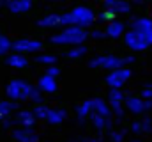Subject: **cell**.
<instances>
[{
	"mask_svg": "<svg viewBox=\"0 0 152 142\" xmlns=\"http://www.w3.org/2000/svg\"><path fill=\"white\" fill-rule=\"evenodd\" d=\"M96 14L90 7L87 5H78L75 9H71L66 14H60V25L66 27H80V29H87L94 23Z\"/></svg>",
	"mask_w": 152,
	"mask_h": 142,
	"instance_id": "6da1fadb",
	"label": "cell"
},
{
	"mask_svg": "<svg viewBox=\"0 0 152 142\" xmlns=\"http://www.w3.org/2000/svg\"><path fill=\"white\" fill-rule=\"evenodd\" d=\"M88 37V32L80 27H66L62 32L53 34L50 41L53 44H71V46H81Z\"/></svg>",
	"mask_w": 152,
	"mask_h": 142,
	"instance_id": "7a4b0ae2",
	"label": "cell"
},
{
	"mask_svg": "<svg viewBox=\"0 0 152 142\" xmlns=\"http://www.w3.org/2000/svg\"><path fill=\"white\" fill-rule=\"evenodd\" d=\"M134 62V57H115V55H99L94 57L88 66L90 68H103V70H120V68H127V64Z\"/></svg>",
	"mask_w": 152,
	"mask_h": 142,
	"instance_id": "3957f363",
	"label": "cell"
},
{
	"mask_svg": "<svg viewBox=\"0 0 152 142\" xmlns=\"http://www.w3.org/2000/svg\"><path fill=\"white\" fill-rule=\"evenodd\" d=\"M32 87H34V85H30L27 80L14 78V80H11L9 85L5 87V94H7L11 100H14V101H23V100H28Z\"/></svg>",
	"mask_w": 152,
	"mask_h": 142,
	"instance_id": "277c9868",
	"label": "cell"
},
{
	"mask_svg": "<svg viewBox=\"0 0 152 142\" xmlns=\"http://www.w3.org/2000/svg\"><path fill=\"white\" fill-rule=\"evenodd\" d=\"M124 39H126V44L131 50L140 52V50H145L152 44V32H138V30L131 29V30L126 32Z\"/></svg>",
	"mask_w": 152,
	"mask_h": 142,
	"instance_id": "5b68a950",
	"label": "cell"
},
{
	"mask_svg": "<svg viewBox=\"0 0 152 142\" xmlns=\"http://www.w3.org/2000/svg\"><path fill=\"white\" fill-rule=\"evenodd\" d=\"M42 48V43L37 39H16L11 41V50H14V53H28V52H39Z\"/></svg>",
	"mask_w": 152,
	"mask_h": 142,
	"instance_id": "8992f818",
	"label": "cell"
},
{
	"mask_svg": "<svg viewBox=\"0 0 152 142\" xmlns=\"http://www.w3.org/2000/svg\"><path fill=\"white\" fill-rule=\"evenodd\" d=\"M131 75H133V71L129 68H120V70L110 71L106 75V84L110 85V89H120L124 85V82L131 78Z\"/></svg>",
	"mask_w": 152,
	"mask_h": 142,
	"instance_id": "52a82bcc",
	"label": "cell"
},
{
	"mask_svg": "<svg viewBox=\"0 0 152 142\" xmlns=\"http://www.w3.org/2000/svg\"><path fill=\"white\" fill-rule=\"evenodd\" d=\"M127 110H131L133 114H143L147 110L152 108V100H142V98H136V96H127L124 98Z\"/></svg>",
	"mask_w": 152,
	"mask_h": 142,
	"instance_id": "ba28073f",
	"label": "cell"
},
{
	"mask_svg": "<svg viewBox=\"0 0 152 142\" xmlns=\"http://www.w3.org/2000/svg\"><path fill=\"white\" fill-rule=\"evenodd\" d=\"M88 106H90V114H94V115H99L103 119H110L112 117V110H110L108 103L104 100H101V98L88 100Z\"/></svg>",
	"mask_w": 152,
	"mask_h": 142,
	"instance_id": "9c48e42d",
	"label": "cell"
},
{
	"mask_svg": "<svg viewBox=\"0 0 152 142\" xmlns=\"http://www.w3.org/2000/svg\"><path fill=\"white\" fill-rule=\"evenodd\" d=\"M122 101H124V94L120 92V89H110V92H108V106H110L112 114L118 115V119L122 117Z\"/></svg>",
	"mask_w": 152,
	"mask_h": 142,
	"instance_id": "30bf717a",
	"label": "cell"
},
{
	"mask_svg": "<svg viewBox=\"0 0 152 142\" xmlns=\"http://www.w3.org/2000/svg\"><path fill=\"white\" fill-rule=\"evenodd\" d=\"M12 137L18 142H39V135L32 128H16L12 132Z\"/></svg>",
	"mask_w": 152,
	"mask_h": 142,
	"instance_id": "8fae6325",
	"label": "cell"
},
{
	"mask_svg": "<svg viewBox=\"0 0 152 142\" xmlns=\"http://www.w3.org/2000/svg\"><path fill=\"white\" fill-rule=\"evenodd\" d=\"M5 7H7L12 14H23V13L30 11L32 2H30V0H9V2H5Z\"/></svg>",
	"mask_w": 152,
	"mask_h": 142,
	"instance_id": "7c38bea8",
	"label": "cell"
},
{
	"mask_svg": "<svg viewBox=\"0 0 152 142\" xmlns=\"http://www.w3.org/2000/svg\"><path fill=\"white\" fill-rule=\"evenodd\" d=\"M104 9L113 11L115 14H127L131 11V4H127L124 0H106L104 2Z\"/></svg>",
	"mask_w": 152,
	"mask_h": 142,
	"instance_id": "4fadbf2b",
	"label": "cell"
},
{
	"mask_svg": "<svg viewBox=\"0 0 152 142\" xmlns=\"http://www.w3.org/2000/svg\"><path fill=\"white\" fill-rule=\"evenodd\" d=\"M16 123L21 128H32L34 123H36V117H34L32 110H21V112L16 114Z\"/></svg>",
	"mask_w": 152,
	"mask_h": 142,
	"instance_id": "5bb4252c",
	"label": "cell"
},
{
	"mask_svg": "<svg viewBox=\"0 0 152 142\" xmlns=\"http://www.w3.org/2000/svg\"><path fill=\"white\" fill-rule=\"evenodd\" d=\"M37 89L41 92H48V94H50V92H55V91H57V82H55V78L42 75L37 80Z\"/></svg>",
	"mask_w": 152,
	"mask_h": 142,
	"instance_id": "9a60e30c",
	"label": "cell"
},
{
	"mask_svg": "<svg viewBox=\"0 0 152 142\" xmlns=\"http://www.w3.org/2000/svg\"><path fill=\"white\" fill-rule=\"evenodd\" d=\"M67 117V112L64 108H48V114H46V121L50 124H58L62 121H66Z\"/></svg>",
	"mask_w": 152,
	"mask_h": 142,
	"instance_id": "2e32d148",
	"label": "cell"
},
{
	"mask_svg": "<svg viewBox=\"0 0 152 142\" xmlns=\"http://www.w3.org/2000/svg\"><path fill=\"white\" fill-rule=\"evenodd\" d=\"M131 29L133 30H138V32H152V20L147 18V16L136 18V20H133Z\"/></svg>",
	"mask_w": 152,
	"mask_h": 142,
	"instance_id": "e0dca14e",
	"label": "cell"
},
{
	"mask_svg": "<svg viewBox=\"0 0 152 142\" xmlns=\"http://www.w3.org/2000/svg\"><path fill=\"white\" fill-rule=\"evenodd\" d=\"M124 29L126 25L118 20H113L110 23H106V29H104V36H110V37H118V36L124 34Z\"/></svg>",
	"mask_w": 152,
	"mask_h": 142,
	"instance_id": "ac0fdd59",
	"label": "cell"
},
{
	"mask_svg": "<svg viewBox=\"0 0 152 142\" xmlns=\"http://www.w3.org/2000/svg\"><path fill=\"white\" fill-rule=\"evenodd\" d=\"M39 25H41V27H46V29L58 27V25H60V14H57V13L46 14L44 18H41V20H39Z\"/></svg>",
	"mask_w": 152,
	"mask_h": 142,
	"instance_id": "d6986e66",
	"label": "cell"
},
{
	"mask_svg": "<svg viewBox=\"0 0 152 142\" xmlns=\"http://www.w3.org/2000/svg\"><path fill=\"white\" fill-rule=\"evenodd\" d=\"M5 62H7V66H11V68H25V66L28 64L27 57H23V55H20V53H11V55H7Z\"/></svg>",
	"mask_w": 152,
	"mask_h": 142,
	"instance_id": "ffe728a7",
	"label": "cell"
},
{
	"mask_svg": "<svg viewBox=\"0 0 152 142\" xmlns=\"http://www.w3.org/2000/svg\"><path fill=\"white\" fill-rule=\"evenodd\" d=\"M16 108V103L14 101H7V100H2L0 101V124L2 121H5L7 115H11V112Z\"/></svg>",
	"mask_w": 152,
	"mask_h": 142,
	"instance_id": "44dd1931",
	"label": "cell"
},
{
	"mask_svg": "<svg viewBox=\"0 0 152 142\" xmlns=\"http://www.w3.org/2000/svg\"><path fill=\"white\" fill-rule=\"evenodd\" d=\"M88 117H90L92 124H94L97 130H103V128H112V121H110V119H103V117L94 115V114H88Z\"/></svg>",
	"mask_w": 152,
	"mask_h": 142,
	"instance_id": "7402d4cb",
	"label": "cell"
},
{
	"mask_svg": "<svg viewBox=\"0 0 152 142\" xmlns=\"http://www.w3.org/2000/svg\"><path fill=\"white\" fill-rule=\"evenodd\" d=\"M96 20H97V21H103V23H110V21L117 20V14H115L113 11H110V9H103V11L96 16Z\"/></svg>",
	"mask_w": 152,
	"mask_h": 142,
	"instance_id": "603a6c76",
	"label": "cell"
},
{
	"mask_svg": "<svg viewBox=\"0 0 152 142\" xmlns=\"http://www.w3.org/2000/svg\"><path fill=\"white\" fill-rule=\"evenodd\" d=\"M85 53H87V46L81 44V46H73V48L66 53V57H69V59H80V57H83Z\"/></svg>",
	"mask_w": 152,
	"mask_h": 142,
	"instance_id": "cb8c5ba5",
	"label": "cell"
},
{
	"mask_svg": "<svg viewBox=\"0 0 152 142\" xmlns=\"http://www.w3.org/2000/svg\"><path fill=\"white\" fill-rule=\"evenodd\" d=\"M76 114H78V117H80V121H83L88 114H90V106H88V100H85L81 105L76 106Z\"/></svg>",
	"mask_w": 152,
	"mask_h": 142,
	"instance_id": "d4e9b609",
	"label": "cell"
},
{
	"mask_svg": "<svg viewBox=\"0 0 152 142\" xmlns=\"http://www.w3.org/2000/svg\"><path fill=\"white\" fill-rule=\"evenodd\" d=\"M36 62H39V64H46V66H53V64L57 62V57H55V55L42 53V55H37V57H36Z\"/></svg>",
	"mask_w": 152,
	"mask_h": 142,
	"instance_id": "484cf974",
	"label": "cell"
},
{
	"mask_svg": "<svg viewBox=\"0 0 152 142\" xmlns=\"http://www.w3.org/2000/svg\"><path fill=\"white\" fill-rule=\"evenodd\" d=\"M28 100H30V101H34V103H37V105H41V103H42V92L39 91L37 87H32Z\"/></svg>",
	"mask_w": 152,
	"mask_h": 142,
	"instance_id": "4316f807",
	"label": "cell"
},
{
	"mask_svg": "<svg viewBox=\"0 0 152 142\" xmlns=\"http://www.w3.org/2000/svg\"><path fill=\"white\" fill-rule=\"evenodd\" d=\"M32 114H34V117L36 119H46V114H48V106L44 105H37L34 110H32Z\"/></svg>",
	"mask_w": 152,
	"mask_h": 142,
	"instance_id": "83f0119b",
	"label": "cell"
},
{
	"mask_svg": "<svg viewBox=\"0 0 152 142\" xmlns=\"http://www.w3.org/2000/svg\"><path fill=\"white\" fill-rule=\"evenodd\" d=\"M11 50V41L5 36H0V55H5Z\"/></svg>",
	"mask_w": 152,
	"mask_h": 142,
	"instance_id": "f1b7e54d",
	"label": "cell"
},
{
	"mask_svg": "<svg viewBox=\"0 0 152 142\" xmlns=\"http://www.w3.org/2000/svg\"><path fill=\"white\" fill-rule=\"evenodd\" d=\"M140 126H142V132H145V133H151L152 132V121L151 119H143L140 123Z\"/></svg>",
	"mask_w": 152,
	"mask_h": 142,
	"instance_id": "f546056e",
	"label": "cell"
},
{
	"mask_svg": "<svg viewBox=\"0 0 152 142\" xmlns=\"http://www.w3.org/2000/svg\"><path fill=\"white\" fill-rule=\"evenodd\" d=\"M58 73H60L58 68H55V66H48L44 75H46V76H51V78H55V76H58Z\"/></svg>",
	"mask_w": 152,
	"mask_h": 142,
	"instance_id": "4dcf8cb0",
	"label": "cell"
},
{
	"mask_svg": "<svg viewBox=\"0 0 152 142\" xmlns=\"http://www.w3.org/2000/svg\"><path fill=\"white\" fill-rule=\"evenodd\" d=\"M142 100H152V89L145 87V89L142 91Z\"/></svg>",
	"mask_w": 152,
	"mask_h": 142,
	"instance_id": "1f68e13d",
	"label": "cell"
},
{
	"mask_svg": "<svg viewBox=\"0 0 152 142\" xmlns=\"http://www.w3.org/2000/svg\"><path fill=\"white\" fill-rule=\"evenodd\" d=\"M122 139H124V132H115V133H112V141L113 142H122Z\"/></svg>",
	"mask_w": 152,
	"mask_h": 142,
	"instance_id": "d6a6232c",
	"label": "cell"
},
{
	"mask_svg": "<svg viewBox=\"0 0 152 142\" xmlns=\"http://www.w3.org/2000/svg\"><path fill=\"white\" fill-rule=\"evenodd\" d=\"M90 37H94V39H103V37H104V30H92V32H90Z\"/></svg>",
	"mask_w": 152,
	"mask_h": 142,
	"instance_id": "836d02e7",
	"label": "cell"
},
{
	"mask_svg": "<svg viewBox=\"0 0 152 142\" xmlns=\"http://www.w3.org/2000/svg\"><path fill=\"white\" fill-rule=\"evenodd\" d=\"M131 128H133V132H134V133H142V126H140V123H133V126H131Z\"/></svg>",
	"mask_w": 152,
	"mask_h": 142,
	"instance_id": "e575fe53",
	"label": "cell"
},
{
	"mask_svg": "<svg viewBox=\"0 0 152 142\" xmlns=\"http://www.w3.org/2000/svg\"><path fill=\"white\" fill-rule=\"evenodd\" d=\"M147 87H149V89H152V84H149V85H147Z\"/></svg>",
	"mask_w": 152,
	"mask_h": 142,
	"instance_id": "d590c367",
	"label": "cell"
},
{
	"mask_svg": "<svg viewBox=\"0 0 152 142\" xmlns=\"http://www.w3.org/2000/svg\"><path fill=\"white\" fill-rule=\"evenodd\" d=\"M133 142H142V141H133Z\"/></svg>",
	"mask_w": 152,
	"mask_h": 142,
	"instance_id": "8d00e7d4",
	"label": "cell"
},
{
	"mask_svg": "<svg viewBox=\"0 0 152 142\" xmlns=\"http://www.w3.org/2000/svg\"><path fill=\"white\" fill-rule=\"evenodd\" d=\"M0 36H2V34H0Z\"/></svg>",
	"mask_w": 152,
	"mask_h": 142,
	"instance_id": "74e56055",
	"label": "cell"
}]
</instances>
